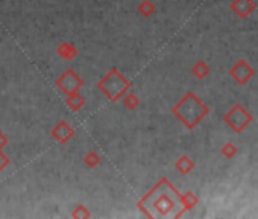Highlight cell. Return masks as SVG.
<instances>
[{
	"label": "cell",
	"instance_id": "1",
	"mask_svg": "<svg viewBox=\"0 0 258 219\" xmlns=\"http://www.w3.org/2000/svg\"><path fill=\"white\" fill-rule=\"evenodd\" d=\"M137 209L147 218H181L184 207L181 193L167 178H161L145 196L137 201Z\"/></svg>",
	"mask_w": 258,
	"mask_h": 219
},
{
	"label": "cell",
	"instance_id": "2",
	"mask_svg": "<svg viewBox=\"0 0 258 219\" xmlns=\"http://www.w3.org/2000/svg\"><path fill=\"white\" fill-rule=\"evenodd\" d=\"M172 113L185 128L193 130L210 113V108L193 91H187L181 101L173 105Z\"/></svg>",
	"mask_w": 258,
	"mask_h": 219
},
{
	"label": "cell",
	"instance_id": "3",
	"mask_svg": "<svg viewBox=\"0 0 258 219\" xmlns=\"http://www.w3.org/2000/svg\"><path fill=\"white\" fill-rule=\"evenodd\" d=\"M97 88L101 90L111 102H117L131 90V83L128 78L115 67L111 69L101 81L97 83Z\"/></svg>",
	"mask_w": 258,
	"mask_h": 219
},
{
	"label": "cell",
	"instance_id": "4",
	"mask_svg": "<svg viewBox=\"0 0 258 219\" xmlns=\"http://www.w3.org/2000/svg\"><path fill=\"white\" fill-rule=\"evenodd\" d=\"M223 121L235 131V132H242L251 122H252V116L251 113H248V110L237 104L234 105L225 116H223Z\"/></svg>",
	"mask_w": 258,
	"mask_h": 219
},
{
	"label": "cell",
	"instance_id": "5",
	"mask_svg": "<svg viewBox=\"0 0 258 219\" xmlns=\"http://www.w3.org/2000/svg\"><path fill=\"white\" fill-rule=\"evenodd\" d=\"M55 86L58 87L59 91H63L67 96V94H73V93L79 91V88L84 86V81L73 69H67L55 81Z\"/></svg>",
	"mask_w": 258,
	"mask_h": 219
},
{
	"label": "cell",
	"instance_id": "6",
	"mask_svg": "<svg viewBox=\"0 0 258 219\" xmlns=\"http://www.w3.org/2000/svg\"><path fill=\"white\" fill-rule=\"evenodd\" d=\"M255 70L246 63V61H239V63H235L231 70H229V75L231 78L234 79V81L237 84H240V86H246L249 83V79L254 76Z\"/></svg>",
	"mask_w": 258,
	"mask_h": 219
},
{
	"label": "cell",
	"instance_id": "7",
	"mask_svg": "<svg viewBox=\"0 0 258 219\" xmlns=\"http://www.w3.org/2000/svg\"><path fill=\"white\" fill-rule=\"evenodd\" d=\"M50 134H52V137L55 138V140L59 145H66V143H69L72 138L74 137L76 131H74V128L67 121H61V122H58L52 128Z\"/></svg>",
	"mask_w": 258,
	"mask_h": 219
},
{
	"label": "cell",
	"instance_id": "8",
	"mask_svg": "<svg viewBox=\"0 0 258 219\" xmlns=\"http://www.w3.org/2000/svg\"><path fill=\"white\" fill-rule=\"evenodd\" d=\"M255 8L257 6L252 0H234V2L231 3L232 12L240 18H246L248 15H251L255 11Z\"/></svg>",
	"mask_w": 258,
	"mask_h": 219
},
{
	"label": "cell",
	"instance_id": "9",
	"mask_svg": "<svg viewBox=\"0 0 258 219\" xmlns=\"http://www.w3.org/2000/svg\"><path fill=\"white\" fill-rule=\"evenodd\" d=\"M56 53L61 56L63 59H67V61H72V59H74L77 56V49L70 44V43H61L58 47H56Z\"/></svg>",
	"mask_w": 258,
	"mask_h": 219
},
{
	"label": "cell",
	"instance_id": "10",
	"mask_svg": "<svg viewBox=\"0 0 258 219\" xmlns=\"http://www.w3.org/2000/svg\"><path fill=\"white\" fill-rule=\"evenodd\" d=\"M175 169L180 172L181 175H187L194 169V162L188 155H183L181 158H178L176 163H175Z\"/></svg>",
	"mask_w": 258,
	"mask_h": 219
},
{
	"label": "cell",
	"instance_id": "11",
	"mask_svg": "<svg viewBox=\"0 0 258 219\" xmlns=\"http://www.w3.org/2000/svg\"><path fill=\"white\" fill-rule=\"evenodd\" d=\"M66 104H67V107H69L72 111H79V110H81V108L85 105V99L76 91V93H73V94H67Z\"/></svg>",
	"mask_w": 258,
	"mask_h": 219
},
{
	"label": "cell",
	"instance_id": "12",
	"mask_svg": "<svg viewBox=\"0 0 258 219\" xmlns=\"http://www.w3.org/2000/svg\"><path fill=\"white\" fill-rule=\"evenodd\" d=\"M137 12L142 17H152L156 12V6L153 5V2H150V0H142L137 6Z\"/></svg>",
	"mask_w": 258,
	"mask_h": 219
},
{
	"label": "cell",
	"instance_id": "13",
	"mask_svg": "<svg viewBox=\"0 0 258 219\" xmlns=\"http://www.w3.org/2000/svg\"><path fill=\"white\" fill-rule=\"evenodd\" d=\"M181 203H183V207H184V212L187 210H193L199 200H197V196L193 193V192H185L184 195H181Z\"/></svg>",
	"mask_w": 258,
	"mask_h": 219
},
{
	"label": "cell",
	"instance_id": "14",
	"mask_svg": "<svg viewBox=\"0 0 258 219\" xmlns=\"http://www.w3.org/2000/svg\"><path fill=\"white\" fill-rule=\"evenodd\" d=\"M122 101H123L125 108L129 110V111L135 110L138 105H140V99H138V96H137L135 93H132V91H128L126 94H123Z\"/></svg>",
	"mask_w": 258,
	"mask_h": 219
},
{
	"label": "cell",
	"instance_id": "15",
	"mask_svg": "<svg viewBox=\"0 0 258 219\" xmlns=\"http://www.w3.org/2000/svg\"><path fill=\"white\" fill-rule=\"evenodd\" d=\"M191 73L197 78V79H204L210 75V67L207 63L204 61H197L193 67H191Z\"/></svg>",
	"mask_w": 258,
	"mask_h": 219
},
{
	"label": "cell",
	"instance_id": "16",
	"mask_svg": "<svg viewBox=\"0 0 258 219\" xmlns=\"http://www.w3.org/2000/svg\"><path fill=\"white\" fill-rule=\"evenodd\" d=\"M84 163H85L87 168L94 169V168H97L99 165H101V155H99L96 151H90V152H87V155L84 157Z\"/></svg>",
	"mask_w": 258,
	"mask_h": 219
},
{
	"label": "cell",
	"instance_id": "17",
	"mask_svg": "<svg viewBox=\"0 0 258 219\" xmlns=\"http://www.w3.org/2000/svg\"><path fill=\"white\" fill-rule=\"evenodd\" d=\"M70 216L74 218V219H87V218H91V213H90V210L85 206L79 204V206L74 207V210L72 212Z\"/></svg>",
	"mask_w": 258,
	"mask_h": 219
},
{
	"label": "cell",
	"instance_id": "18",
	"mask_svg": "<svg viewBox=\"0 0 258 219\" xmlns=\"http://www.w3.org/2000/svg\"><path fill=\"white\" fill-rule=\"evenodd\" d=\"M222 155L226 157V158H234V157L237 155V148H235V145H232V143H225V145L222 146Z\"/></svg>",
	"mask_w": 258,
	"mask_h": 219
},
{
	"label": "cell",
	"instance_id": "19",
	"mask_svg": "<svg viewBox=\"0 0 258 219\" xmlns=\"http://www.w3.org/2000/svg\"><path fill=\"white\" fill-rule=\"evenodd\" d=\"M9 163H11L9 157L3 152V149H0V172L5 171L9 166Z\"/></svg>",
	"mask_w": 258,
	"mask_h": 219
},
{
	"label": "cell",
	"instance_id": "20",
	"mask_svg": "<svg viewBox=\"0 0 258 219\" xmlns=\"http://www.w3.org/2000/svg\"><path fill=\"white\" fill-rule=\"evenodd\" d=\"M8 143H9V138H8V135H6L5 132L0 131V149L6 148V146H8Z\"/></svg>",
	"mask_w": 258,
	"mask_h": 219
}]
</instances>
